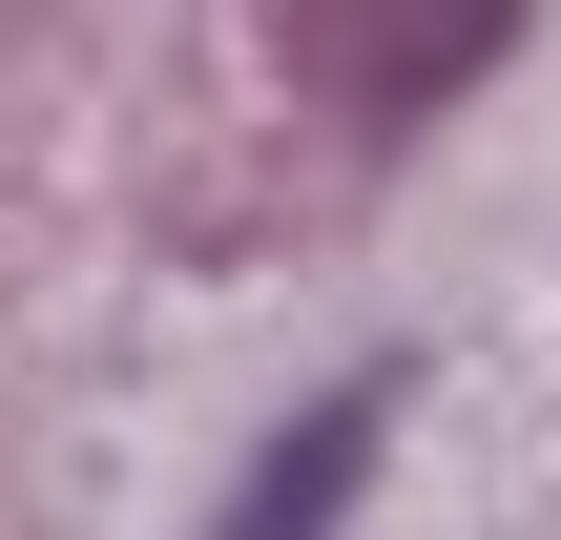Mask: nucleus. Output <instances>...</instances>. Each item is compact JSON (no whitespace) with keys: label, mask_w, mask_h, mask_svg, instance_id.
I'll return each mask as SVG.
<instances>
[{"label":"nucleus","mask_w":561,"mask_h":540,"mask_svg":"<svg viewBox=\"0 0 561 540\" xmlns=\"http://www.w3.org/2000/svg\"><path fill=\"white\" fill-rule=\"evenodd\" d=\"M375 437H396V375H333V395L229 479V520H208V540H333V520H354V479H375Z\"/></svg>","instance_id":"obj_2"},{"label":"nucleus","mask_w":561,"mask_h":540,"mask_svg":"<svg viewBox=\"0 0 561 540\" xmlns=\"http://www.w3.org/2000/svg\"><path fill=\"white\" fill-rule=\"evenodd\" d=\"M500 42H520L500 0H291V21H271V62H291V83H333L354 125H416V104H437V83H479Z\"/></svg>","instance_id":"obj_1"}]
</instances>
